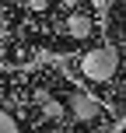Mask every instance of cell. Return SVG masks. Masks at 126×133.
Segmentation results:
<instances>
[{"mask_svg":"<svg viewBox=\"0 0 126 133\" xmlns=\"http://www.w3.org/2000/svg\"><path fill=\"white\" fill-rule=\"evenodd\" d=\"M77 70H81V77L91 81V84H109V81L119 74V49L116 46L88 49V53L77 60Z\"/></svg>","mask_w":126,"mask_h":133,"instance_id":"6da1fadb","label":"cell"},{"mask_svg":"<svg viewBox=\"0 0 126 133\" xmlns=\"http://www.w3.org/2000/svg\"><path fill=\"white\" fill-rule=\"evenodd\" d=\"M67 112H70L77 123H98V119H102V105H98L88 91L67 95Z\"/></svg>","mask_w":126,"mask_h":133,"instance_id":"7a4b0ae2","label":"cell"},{"mask_svg":"<svg viewBox=\"0 0 126 133\" xmlns=\"http://www.w3.org/2000/svg\"><path fill=\"white\" fill-rule=\"evenodd\" d=\"M91 32H95V25H91V18L88 14H81V11H74L70 18H67V35L70 39H91Z\"/></svg>","mask_w":126,"mask_h":133,"instance_id":"3957f363","label":"cell"},{"mask_svg":"<svg viewBox=\"0 0 126 133\" xmlns=\"http://www.w3.org/2000/svg\"><path fill=\"white\" fill-rule=\"evenodd\" d=\"M39 105H42V116H46V119H60L63 116V105L56 98H46V95H39Z\"/></svg>","mask_w":126,"mask_h":133,"instance_id":"277c9868","label":"cell"},{"mask_svg":"<svg viewBox=\"0 0 126 133\" xmlns=\"http://www.w3.org/2000/svg\"><path fill=\"white\" fill-rule=\"evenodd\" d=\"M0 133H21V130H18V123H14V116H11V112H4V109H0Z\"/></svg>","mask_w":126,"mask_h":133,"instance_id":"5b68a950","label":"cell"},{"mask_svg":"<svg viewBox=\"0 0 126 133\" xmlns=\"http://www.w3.org/2000/svg\"><path fill=\"white\" fill-rule=\"evenodd\" d=\"M28 11H35V14H42V11H49V4H46V0H32V4H28Z\"/></svg>","mask_w":126,"mask_h":133,"instance_id":"8992f818","label":"cell"},{"mask_svg":"<svg viewBox=\"0 0 126 133\" xmlns=\"http://www.w3.org/2000/svg\"><path fill=\"white\" fill-rule=\"evenodd\" d=\"M7 32H11V25H7V18H0V42L7 39Z\"/></svg>","mask_w":126,"mask_h":133,"instance_id":"52a82bcc","label":"cell"},{"mask_svg":"<svg viewBox=\"0 0 126 133\" xmlns=\"http://www.w3.org/2000/svg\"><path fill=\"white\" fill-rule=\"evenodd\" d=\"M49 133H70V130H49Z\"/></svg>","mask_w":126,"mask_h":133,"instance_id":"ba28073f","label":"cell"}]
</instances>
